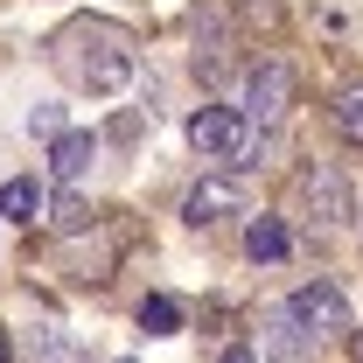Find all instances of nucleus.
<instances>
[{
  "label": "nucleus",
  "instance_id": "nucleus-5",
  "mask_svg": "<svg viewBox=\"0 0 363 363\" xmlns=\"http://www.w3.org/2000/svg\"><path fill=\"white\" fill-rule=\"evenodd\" d=\"M245 203H252V189H245V175H203L196 189H189V203H182V217L196 230L224 224V217H245Z\"/></svg>",
  "mask_w": 363,
  "mask_h": 363
},
{
  "label": "nucleus",
  "instance_id": "nucleus-8",
  "mask_svg": "<svg viewBox=\"0 0 363 363\" xmlns=\"http://www.w3.org/2000/svg\"><path fill=\"white\" fill-rule=\"evenodd\" d=\"M224 63H230V21H224L217 0H203V7H196V70L217 77Z\"/></svg>",
  "mask_w": 363,
  "mask_h": 363
},
{
  "label": "nucleus",
  "instance_id": "nucleus-6",
  "mask_svg": "<svg viewBox=\"0 0 363 363\" xmlns=\"http://www.w3.org/2000/svg\"><path fill=\"white\" fill-rule=\"evenodd\" d=\"M286 308L301 315V328H308L315 342H321V335H342V328H350V301H342V286H328V279H308V286H301Z\"/></svg>",
  "mask_w": 363,
  "mask_h": 363
},
{
  "label": "nucleus",
  "instance_id": "nucleus-10",
  "mask_svg": "<svg viewBox=\"0 0 363 363\" xmlns=\"http://www.w3.org/2000/svg\"><path fill=\"white\" fill-rule=\"evenodd\" d=\"M49 210V196L35 189V175H14V182H0V217H14V224H35Z\"/></svg>",
  "mask_w": 363,
  "mask_h": 363
},
{
  "label": "nucleus",
  "instance_id": "nucleus-2",
  "mask_svg": "<svg viewBox=\"0 0 363 363\" xmlns=\"http://www.w3.org/2000/svg\"><path fill=\"white\" fill-rule=\"evenodd\" d=\"M189 147H196L203 161H238V154L252 147V119L230 112V105H203V112L189 119Z\"/></svg>",
  "mask_w": 363,
  "mask_h": 363
},
{
  "label": "nucleus",
  "instance_id": "nucleus-11",
  "mask_svg": "<svg viewBox=\"0 0 363 363\" xmlns=\"http://www.w3.org/2000/svg\"><path fill=\"white\" fill-rule=\"evenodd\" d=\"M91 224V210H84V196H77V189H70V182H63V189H56V196H49V230H63V238H77V230Z\"/></svg>",
  "mask_w": 363,
  "mask_h": 363
},
{
  "label": "nucleus",
  "instance_id": "nucleus-19",
  "mask_svg": "<svg viewBox=\"0 0 363 363\" xmlns=\"http://www.w3.org/2000/svg\"><path fill=\"white\" fill-rule=\"evenodd\" d=\"M0 363H14V350H7V335H0Z\"/></svg>",
  "mask_w": 363,
  "mask_h": 363
},
{
  "label": "nucleus",
  "instance_id": "nucleus-20",
  "mask_svg": "<svg viewBox=\"0 0 363 363\" xmlns=\"http://www.w3.org/2000/svg\"><path fill=\"white\" fill-rule=\"evenodd\" d=\"M119 363H133V357H119Z\"/></svg>",
  "mask_w": 363,
  "mask_h": 363
},
{
  "label": "nucleus",
  "instance_id": "nucleus-15",
  "mask_svg": "<svg viewBox=\"0 0 363 363\" xmlns=\"http://www.w3.org/2000/svg\"><path fill=\"white\" fill-rule=\"evenodd\" d=\"M335 133L350 140V147H363V84H350L335 98Z\"/></svg>",
  "mask_w": 363,
  "mask_h": 363
},
{
  "label": "nucleus",
  "instance_id": "nucleus-14",
  "mask_svg": "<svg viewBox=\"0 0 363 363\" xmlns=\"http://www.w3.org/2000/svg\"><path fill=\"white\" fill-rule=\"evenodd\" d=\"M140 328H147V335H175V328H182V308L168 301V294H147V301H140Z\"/></svg>",
  "mask_w": 363,
  "mask_h": 363
},
{
  "label": "nucleus",
  "instance_id": "nucleus-13",
  "mask_svg": "<svg viewBox=\"0 0 363 363\" xmlns=\"http://www.w3.org/2000/svg\"><path fill=\"white\" fill-rule=\"evenodd\" d=\"M35 363H84V350H77L56 321H43V328H35Z\"/></svg>",
  "mask_w": 363,
  "mask_h": 363
},
{
  "label": "nucleus",
  "instance_id": "nucleus-16",
  "mask_svg": "<svg viewBox=\"0 0 363 363\" xmlns=\"http://www.w3.org/2000/svg\"><path fill=\"white\" fill-rule=\"evenodd\" d=\"M28 133H35V140H56V133H63V112H56V105H35V112H28Z\"/></svg>",
  "mask_w": 363,
  "mask_h": 363
},
{
  "label": "nucleus",
  "instance_id": "nucleus-7",
  "mask_svg": "<svg viewBox=\"0 0 363 363\" xmlns=\"http://www.w3.org/2000/svg\"><path fill=\"white\" fill-rule=\"evenodd\" d=\"M259 350H266L272 363H308L315 335L301 328V315H294V308H272V315H266V328H259Z\"/></svg>",
  "mask_w": 363,
  "mask_h": 363
},
{
  "label": "nucleus",
  "instance_id": "nucleus-4",
  "mask_svg": "<svg viewBox=\"0 0 363 363\" xmlns=\"http://www.w3.org/2000/svg\"><path fill=\"white\" fill-rule=\"evenodd\" d=\"M294 91H301L294 70H286L279 56H266V63L245 77V119H252V126H279V119L294 112Z\"/></svg>",
  "mask_w": 363,
  "mask_h": 363
},
{
  "label": "nucleus",
  "instance_id": "nucleus-17",
  "mask_svg": "<svg viewBox=\"0 0 363 363\" xmlns=\"http://www.w3.org/2000/svg\"><path fill=\"white\" fill-rule=\"evenodd\" d=\"M217 363H259V357H252L245 342H230V350H224V357H217Z\"/></svg>",
  "mask_w": 363,
  "mask_h": 363
},
{
  "label": "nucleus",
  "instance_id": "nucleus-12",
  "mask_svg": "<svg viewBox=\"0 0 363 363\" xmlns=\"http://www.w3.org/2000/svg\"><path fill=\"white\" fill-rule=\"evenodd\" d=\"M245 252H252L259 266H272V259H286V230L272 224V217H252V230H245Z\"/></svg>",
  "mask_w": 363,
  "mask_h": 363
},
{
  "label": "nucleus",
  "instance_id": "nucleus-18",
  "mask_svg": "<svg viewBox=\"0 0 363 363\" xmlns=\"http://www.w3.org/2000/svg\"><path fill=\"white\" fill-rule=\"evenodd\" d=\"M350 357H357V363H363V328H350Z\"/></svg>",
  "mask_w": 363,
  "mask_h": 363
},
{
  "label": "nucleus",
  "instance_id": "nucleus-9",
  "mask_svg": "<svg viewBox=\"0 0 363 363\" xmlns=\"http://www.w3.org/2000/svg\"><path fill=\"white\" fill-rule=\"evenodd\" d=\"M91 161H98V140L91 133H56L49 140V175L56 182H84Z\"/></svg>",
  "mask_w": 363,
  "mask_h": 363
},
{
  "label": "nucleus",
  "instance_id": "nucleus-3",
  "mask_svg": "<svg viewBox=\"0 0 363 363\" xmlns=\"http://www.w3.org/2000/svg\"><path fill=\"white\" fill-rule=\"evenodd\" d=\"M301 210H308V224H321V230H342V224H350V217H357V196H350L342 168L315 161V168L301 175Z\"/></svg>",
  "mask_w": 363,
  "mask_h": 363
},
{
  "label": "nucleus",
  "instance_id": "nucleus-1",
  "mask_svg": "<svg viewBox=\"0 0 363 363\" xmlns=\"http://www.w3.org/2000/svg\"><path fill=\"white\" fill-rule=\"evenodd\" d=\"M49 63L70 91H91V98H112V91L133 77V35L105 14H77L49 35Z\"/></svg>",
  "mask_w": 363,
  "mask_h": 363
}]
</instances>
